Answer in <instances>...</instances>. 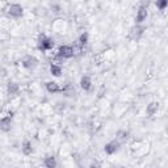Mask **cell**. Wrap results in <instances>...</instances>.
Wrapping results in <instances>:
<instances>
[{"mask_svg":"<svg viewBox=\"0 0 168 168\" xmlns=\"http://www.w3.org/2000/svg\"><path fill=\"white\" fill-rule=\"evenodd\" d=\"M54 46V43L51 42V40H49L47 37H41L40 41H38V49L40 50H49V49H51Z\"/></svg>","mask_w":168,"mask_h":168,"instance_id":"cell-1","label":"cell"},{"mask_svg":"<svg viewBox=\"0 0 168 168\" xmlns=\"http://www.w3.org/2000/svg\"><path fill=\"white\" fill-rule=\"evenodd\" d=\"M58 55L60 58H71L74 55V50L71 46H62L58 51Z\"/></svg>","mask_w":168,"mask_h":168,"instance_id":"cell-2","label":"cell"},{"mask_svg":"<svg viewBox=\"0 0 168 168\" xmlns=\"http://www.w3.org/2000/svg\"><path fill=\"white\" fill-rule=\"evenodd\" d=\"M0 129L3 132H9L11 130V118L9 117H5L3 120H0Z\"/></svg>","mask_w":168,"mask_h":168,"instance_id":"cell-3","label":"cell"},{"mask_svg":"<svg viewBox=\"0 0 168 168\" xmlns=\"http://www.w3.org/2000/svg\"><path fill=\"white\" fill-rule=\"evenodd\" d=\"M9 13L15 17H18V16L22 15V8L20 7V5L13 4V5H11V8H9Z\"/></svg>","mask_w":168,"mask_h":168,"instance_id":"cell-4","label":"cell"},{"mask_svg":"<svg viewBox=\"0 0 168 168\" xmlns=\"http://www.w3.org/2000/svg\"><path fill=\"white\" fill-rule=\"evenodd\" d=\"M91 84H92V82H91L89 76H83L82 80H80V87H82L83 89H85V91H88L91 88Z\"/></svg>","mask_w":168,"mask_h":168,"instance_id":"cell-5","label":"cell"},{"mask_svg":"<svg viewBox=\"0 0 168 168\" xmlns=\"http://www.w3.org/2000/svg\"><path fill=\"white\" fill-rule=\"evenodd\" d=\"M117 148H118V143L116 141H113V142H110V143H108V145L105 146V152L113 154V152L117 151Z\"/></svg>","mask_w":168,"mask_h":168,"instance_id":"cell-6","label":"cell"},{"mask_svg":"<svg viewBox=\"0 0 168 168\" xmlns=\"http://www.w3.org/2000/svg\"><path fill=\"white\" fill-rule=\"evenodd\" d=\"M146 17H147V9L146 8H141L139 12H138V15H137V22L141 24L146 20Z\"/></svg>","mask_w":168,"mask_h":168,"instance_id":"cell-7","label":"cell"},{"mask_svg":"<svg viewBox=\"0 0 168 168\" xmlns=\"http://www.w3.org/2000/svg\"><path fill=\"white\" fill-rule=\"evenodd\" d=\"M45 166L47 168H55V167H57V160H55L54 156H47L45 159Z\"/></svg>","mask_w":168,"mask_h":168,"instance_id":"cell-8","label":"cell"},{"mask_svg":"<svg viewBox=\"0 0 168 168\" xmlns=\"http://www.w3.org/2000/svg\"><path fill=\"white\" fill-rule=\"evenodd\" d=\"M46 88H47L49 92H58L59 91V85L55 82H49V83H46Z\"/></svg>","mask_w":168,"mask_h":168,"instance_id":"cell-9","label":"cell"},{"mask_svg":"<svg viewBox=\"0 0 168 168\" xmlns=\"http://www.w3.org/2000/svg\"><path fill=\"white\" fill-rule=\"evenodd\" d=\"M50 71H51V74H53L54 76H59L60 74H62V68L59 66H57V65H51Z\"/></svg>","mask_w":168,"mask_h":168,"instance_id":"cell-10","label":"cell"},{"mask_svg":"<svg viewBox=\"0 0 168 168\" xmlns=\"http://www.w3.org/2000/svg\"><path fill=\"white\" fill-rule=\"evenodd\" d=\"M22 151H24V154H25V155L32 154V145H30V142H25V143H24Z\"/></svg>","mask_w":168,"mask_h":168,"instance_id":"cell-11","label":"cell"},{"mask_svg":"<svg viewBox=\"0 0 168 168\" xmlns=\"http://www.w3.org/2000/svg\"><path fill=\"white\" fill-rule=\"evenodd\" d=\"M156 109H158V104H156V103H152V104L148 105L147 113H148V114H154L155 112H156Z\"/></svg>","mask_w":168,"mask_h":168,"instance_id":"cell-12","label":"cell"},{"mask_svg":"<svg viewBox=\"0 0 168 168\" xmlns=\"http://www.w3.org/2000/svg\"><path fill=\"white\" fill-rule=\"evenodd\" d=\"M34 63H36V59L32 58V57H28L25 59V62H24V66H25V67H30V66H34Z\"/></svg>","mask_w":168,"mask_h":168,"instance_id":"cell-13","label":"cell"},{"mask_svg":"<svg viewBox=\"0 0 168 168\" xmlns=\"http://www.w3.org/2000/svg\"><path fill=\"white\" fill-rule=\"evenodd\" d=\"M65 93H66V96H72L74 93H75V88H72V87L68 84L65 88Z\"/></svg>","mask_w":168,"mask_h":168,"instance_id":"cell-14","label":"cell"},{"mask_svg":"<svg viewBox=\"0 0 168 168\" xmlns=\"http://www.w3.org/2000/svg\"><path fill=\"white\" fill-rule=\"evenodd\" d=\"M8 91H9V93H16V92L18 91V85H17L16 83H9Z\"/></svg>","mask_w":168,"mask_h":168,"instance_id":"cell-15","label":"cell"},{"mask_svg":"<svg viewBox=\"0 0 168 168\" xmlns=\"http://www.w3.org/2000/svg\"><path fill=\"white\" fill-rule=\"evenodd\" d=\"M87 41H88V34H87V33H83L82 36H80L79 42L82 43V45H84V43H87Z\"/></svg>","mask_w":168,"mask_h":168,"instance_id":"cell-16","label":"cell"},{"mask_svg":"<svg viewBox=\"0 0 168 168\" xmlns=\"http://www.w3.org/2000/svg\"><path fill=\"white\" fill-rule=\"evenodd\" d=\"M156 5H158V7H160V8H164V7H166V5H167V2H166V0H164V2H160V3H156Z\"/></svg>","mask_w":168,"mask_h":168,"instance_id":"cell-17","label":"cell"}]
</instances>
